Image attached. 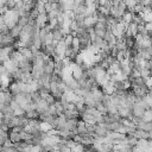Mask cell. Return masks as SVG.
Instances as JSON below:
<instances>
[{
	"instance_id": "1",
	"label": "cell",
	"mask_w": 152,
	"mask_h": 152,
	"mask_svg": "<svg viewBox=\"0 0 152 152\" xmlns=\"http://www.w3.org/2000/svg\"><path fill=\"white\" fill-rule=\"evenodd\" d=\"M132 134H133V137L137 138V139H147V140H151V138H152L151 132H145V131L138 130V128H135Z\"/></svg>"
},
{
	"instance_id": "2",
	"label": "cell",
	"mask_w": 152,
	"mask_h": 152,
	"mask_svg": "<svg viewBox=\"0 0 152 152\" xmlns=\"http://www.w3.org/2000/svg\"><path fill=\"white\" fill-rule=\"evenodd\" d=\"M77 119H68L67 122H65V128L70 132H75L76 134H77V132H76V127H77Z\"/></svg>"
},
{
	"instance_id": "3",
	"label": "cell",
	"mask_w": 152,
	"mask_h": 152,
	"mask_svg": "<svg viewBox=\"0 0 152 152\" xmlns=\"http://www.w3.org/2000/svg\"><path fill=\"white\" fill-rule=\"evenodd\" d=\"M3 67L6 69V71L9 72V74H13L17 69H18V67L11 61V59H7V61H5L4 63H3Z\"/></svg>"
},
{
	"instance_id": "4",
	"label": "cell",
	"mask_w": 152,
	"mask_h": 152,
	"mask_svg": "<svg viewBox=\"0 0 152 152\" xmlns=\"http://www.w3.org/2000/svg\"><path fill=\"white\" fill-rule=\"evenodd\" d=\"M20 33H22V26H19V25H16L14 28H12V29L9 31V35H10L12 38H14V39H17Z\"/></svg>"
},
{
	"instance_id": "5",
	"label": "cell",
	"mask_w": 152,
	"mask_h": 152,
	"mask_svg": "<svg viewBox=\"0 0 152 152\" xmlns=\"http://www.w3.org/2000/svg\"><path fill=\"white\" fill-rule=\"evenodd\" d=\"M9 140H10L11 143H13V144H16V143H19V141H22V139H20V135H19V133H18V132H13V131H11V132L9 133Z\"/></svg>"
},
{
	"instance_id": "6",
	"label": "cell",
	"mask_w": 152,
	"mask_h": 152,
	"mask_svg": "<svg viewBox=\"0 0 152 152\" xmlns=\"http://www.w3.org/2000/svg\"><path fill=\"white\" fill-rule=\"evenodd\" d=\"M98 23L96 19H94L92 16L89 17H86L85 20H83V24H85V28H94V25Z\"/></svg>"
},
{
	"instance_id": "7",
	"label": "cell",
	"mask_w": 152,
	"mask_h": 152,
	"mask_svg": "<svg viewBox=\"0 0 152 152\" xmlns=\"http://www.w3.org/2000/svg\"><path fill=\"white\" fill-rule=\"evenodd\" d=\"M51 33H52V38H54V41H57V42H59V41H62V39H63V35H62L61 30L54 29V30L51 31Z\"/></svg>"
},
{
	"instance_id": "8",
	"label": "cell",
	"mask_w": 152,
	"mask_h": 152,
	"mask_svg": "<svg viewBox=\"0 0 152 152\" xmlns=\"http://www.w3.org/2000/svg\"><path fill=\"white\" fill-rule=\"evenodd\" d=\"M38 115H39V113L37 111H29V112L25 113V117H26L28 120H33V119L38 120Z\"/></svg>"
},
{
	"instance_id": "9",
	"label": "cell",
	"mask_w": 152,
	"mask_h": 152,
	"mask_svg": "<svg viewBox=\"0 0 152 152\" xmlns=\"http://www.w3.org/2000/svg\"><path fill=\"white\" fill-rule=\"evenodd\" d=\"M141 120L145 121V122H151V121H152V112H151V109H146V111L144 112Z\"/></svg>"
},
{
	"instance_id": "10",
	"label": "cell",
	"mask_w": 152,
	"mask_h": 152,
	"mask_svg": "<svg viewBox=\"0 0 152 152\" xmlns=\"http://www.w3.org/2000/svg\"><path fill=\"white\" fill-rule=\"evenodd\" d=\"M12 99H13V95L10 93V90L4 92V102H5L6 105H9V104L12 101Z\"/></svg>"
},
{
	"instance_id": "11",
	"label": "cell",
	"mask_w": 152,
	"mask_h": 152,
	"mask_svg": "<svg viewBox=\"0 0 152 152\" xmlns=\"http://www.w3.org/2000/svg\"><path fill=\"white\" fill-rule=\"evenodd\" d=\"M143 101H144V104L146 105V107H147L148 109H151V106H152V98H151V95H150V94L145 95V96L143 98Z\"/></svg>"
},
{
	"instance_id": "12",
	"label": "cell",
	"mask_w": 152,
	"mask_h": 152,
	"mask_svg": "<svg viewBox=\"0 0 152 152\" xmlns=\"http://www.w3.org/2000/svg\"><path fill=\"white\" fill-rule=\"evenodd\" d=\"M7 139H9V132H0V146H3Z\"/></svg>"
},
{
	"instance_id": "13",
	"label": "cell",
	"mask_w": 152,
	"mask_h": 152,
	"mask_svg": "<svg viewBox=\"0 0 152 152\" xmlns=\"http://www.w3.org/2000/svg\"><path fill=\"white\" fill-rule=\"evenodd\" d=\"M99 13H101V14H104V16H109V9H107L106 6H99L98 7V10H96Z\"/></svg>"
},
{
	"instance_id": "14",
	"label": "cell",
	"mask_w": 152,
	"mask_h": 152,
	"mask_svg": "<svg viewBox=\"0 0 152 152\" xmlns=\"http://www.w3.org/2000/svg\"><path fill=\"white\" fill-rule=\"evenodd\" d=\"M28 22H29V17H19L17 25H19V26L23 28V26H25V25L28 24Z\"/></svg>"
},
{
	"instance_id": "15",
	"label": "cell",
	"mask_w": 152,
	"mask_h": 152,
	"mask_svg": "<svg viewBox=\"0 0 152 152\" xmlns=\"http://www.w3.org/2000/svg\"><path fill=\"white\" fill-rule=\"evenodd\" d=\"M151 76V70H148V69H143L141 71H140V77L141 79H146V77H150Z\"/></svg>"
},
{
	"instance_id": "16",
	"label": "cell",
	"mask_w": 152,
	"mask_h": 152,
	"mask_svg": "<svg viewBox=\"0 0 152 152\" xmlns=\"http://www.w3.org/2000/svg\"><path fill=\"white\" fill-rule=\"evenodd\" d=\"M143 20L144 23H151L152 20V13H143Z\"/></svg>"
},
{
	"instance_id": "17",
	"label": "cell",
	"mask_w": 152,
	"mask_h": 152,
	"mask_svg": "<svg viewBox=\"0 0 152 152\" xmlns=\"http://www.w3.org/2000/svg\"><path fill=\"white\" fill-rule=\"evenodd\" d=\"M63 42L65 43L67 46H71V42H72V37L70 35H67L63 37Z\"/></svg>"
},
{
	"instance_id": "18",
	"label": "cell",
	"mask_w": 152,
	"mask_h": 152,
	"mask_svg": "<svg viewBox=\"0 0 152 152\" xmlns=\"http://www.w3.org/2000/svg\"><path fill=\"white\" fill-rule=\"evenodd\" d=\"M44 100L48 102V105H54V104H55V101H56V99H55V98H54V96H52L50 93H49V94L45 96V99H44Z\"/></svg>"
},
{
	"instance_id": "19",
	"label": "cell",
	"mask_w": 152,
	"mask_h": 152,
	"mask_svg": "<svg viewBox=\"0 0 152 152\" xmlns=\"http://www.w3.org/2000/svg\"><path fill=\"white\" fill-rule=\"evenodd\" d=\"M144 85L148 88V89H151V85H152V80H151V76L150 77H146V79H144Z\"/></svg>"
},
{
	"instance_id": "20",
	"label": "cell",
	"mask_w": 152,
	"mask_h": 152,
	"mask_svg": "<svg viewBox=\"0 0 152 152\" xmlns=\"http://www.w3.org/2000/svg\"><path fill=\"white\" fill-rule=\"evenodd\" d=\"M9 106H10V108H11L12 111H14V109H17V108L19 107V105H18V104H17V102H16L13 99H12V101L9 104Z\"/></svg>"
},
{
	"instance_id": "21",
	"label": "cell",
	"mask_w": 152,
	"mask_h": 152,
	"mask_svg": "<svg viewBox=\"0 0 152 152\" xmlns=\"http://www.w3.org/2000/svg\"><path fill=\"white\" fill-rule=\"evenodd\" d=\"M144 29L147 32H151L152 31V23H144Z\"/></svg>"
},
{
	"instance_id": "22",
	"label": "cell",
	"mask_w": 152,
	"mask_h": 152,
	"mask_svg": "<svg viewBox=\"0 0 152 152\" xmlns=\"http://www.w3.org/2000/svg\"><path fill=\"white\" fill-rule=\"evenodd\" d=\"M107 1H108V0H96V3H98L99 6H105L107 4Z\"/></svg>"
},
{
	"instance_id": "23",
	"label": "cell",
	"mask_w": 152,
	"mask_h": 152,
	"mask_svg": "<svg viewBox=\"0 0 152 152\" xmlns=\"http://www.w3.org/2000/svg\"><path fill=\"white\" fill-rule=\"evenodd\" d=\"M12 145H13V143H11V141H10V140L7 139V140H6L5 143H4V145H3V146H5V147H11Z\"/></svg>"
}]
</instances>
